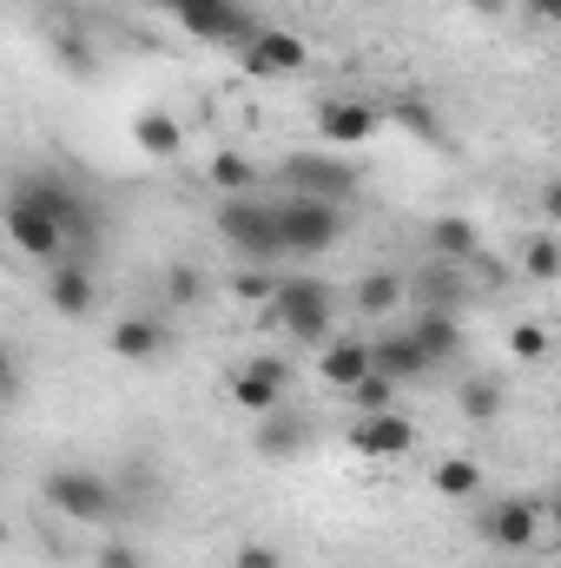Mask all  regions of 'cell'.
I'll return each instance as SVG.
<instances>
[{"instance_id": "cell-21", "label": "cell", "mask_w": 561, "mask_h": 568, "mask_svg": "<svg viewBox=\"0 0 561 568\" xmlns=\"http://www.w3.org/2000/svg\"><path fill=\"white\" fill-rule=\"evenodd\" d=\"M159 351H165V331H159L152 317H120V324H113V357L145 364V357H159Z\"/></svg>"}, {"instance_id": "cell-32", "label": "cell", "mask_w": 561, "mask_h": 568, "mask_svg": "<svg viewBox=\"0 0 561 568\" xmlns=\"http://www.w3.org/2000/svg\"><path fill=\"white\" fill-rule=\"evenodd\" d=\"M232 291H238V297H252V304H272V291H278V278L252 265V272H238V284H232Z\"/></svg>"}, {"instance_id": "cell-17", "label": "cell", "mask_w": 561, "mask_h": 568, "mask_svg": "<svg viewBox=\"0 0 561 568\" xmlns=\"http://www.w3.org/2000/svg\"><path fill=\"white\" fill-rule=\"evenodd\" d=\"M47 297H53V311H60V317H86V311L100 304V284H93L86 265H60L53 284H47Z\"/></svg>"}, {"instance_id": "cell-33", "label": "cell", "mask_w": 561, "mask_h": 568, "mask_svg": "<svg viewBox=\"0 0 561 568\" xmlns=\"http://www.w3.org/2000/svg\"><path fill=\"white\" fill-rule=\"evenodd\" d=\"M165 291H172V297H178V304H192V297H198V291H205V278H198V272H192V265H172V278H165Z\"/></svg>"}, {"instance_id": "cell-10", "label": "cell", "mask_w": 561, "mask_h": 568, "mask_svg": "<svg viewBox=\"0 0 561 568\" xmlns=\"http://www.w3.org/2000/svg\"><path fill=\"white\" fill-rule=\"evenodd\" d=\"M284 179H290V192H297V199H330V205H344V199L357 192L350 165H337V159H310V152L284 159Z\"/></svg>"}, {"instance_id": "cell-31", "label": "cell", "mask_w": 561, "mask_h": 568, "mask_svg": "<svg viewBox=\"0 0 561 568\" xmlns=\"http://www.w3.org/2000/svg\"><path fill=\"white\" fill-rule=\"evenodd\" d=\"M397 126H410L417 140H436V113L422 100H397Z\"/></svg>"}, {"instance_id": "cell-7", "label": "cell", "mask_w": 561, "mask_h": 568, "mask_svg": "<svg viewBox=\"0 0 561 568\" xmlns=\"http://www.w3.org/2000/svg\"><path fill=\"white\" fill-rule=\"evenodd\" d=\"M238 60H245V73H258V80H290V73L310 67V47H304L297 33H284V27H258V33L238 47Z\"/></svg>"}, {"instance_id": "cell-13", "label": "cell", "mask_w": 561, "mask_h": 568, "mask_svg": "<svg viewBox=\"0 0 561 568\" xmlns=\"http://www.w3.org/2000/svg\"><path fill=\"white\" fill-rule=\"evenodd\" d=\"M317 133L330 145H364L377 133V106H364V100H324L317 106Z\"/></svg>"}, {"instance_id": "cell-5", "label": "cell", "mask_w": 561, "mask_h": 568, "mask_svg": "<svg viewBox=\"0 0 561 568\" xmlns=\"http://www.w3.org/2000/svg\"><path fill=\"white\" fill-rule=\"evenodd\" d=\"M13 199H27L33 212H47V219L60 225V239H80V245H93V239H100V212H93L73 185H60L53 172H27V179L13 185Z\"/></svg>"}, {"instance_id": "cell-30", "label": "cell", "mask_w": 561, "mask_h": 568, "mask_svg": "<svg viewBox=\"0 0 561 568\" xmlns=\"http://www.w3.org/2000/svg\"><path fill=\"white\" fill-rule=\"evenodd\" d=\"M509 351L536 364V357H549V331H542V324H516V331H509Z\"/></svg>"}, {"instance_id": "cell-6", "label": "cell", "mask_w": 561, "mask_h": 568, "mask_svg": "<svg viewBox=\"0 0 561 568\" xmlns=\"http://www.w3.org/2000/svg\"><path fill=\"white\" fill-rule=\"evenodd\" d=\"M152 7H165L185 33L218 40V47H245V40L258 33V20H252L245 0H152Z\"/></svg>"}, {"instance_id": "cell-8", "label": "cell", "mask_w": 561, "mask_h": 568, "mask_svg": "<svg viewBox=\"0 0 561 568\" xmlns=\"http://www.w3.org/2000/svg\"><path fill=\"white\" fill-rule=\"evenodd\" d=\"M410 443H417V424L390 404V410H370V417H357L350 424V449L357 456H370V463H390V456H410Z\"/></svg>"}, {"instance_id": "cell-29", "label": "cell", "mask_w": 561, "mask_h": 568, "mask_svg": "<svg viewBox=\"0 0 561 568\" xmlns=\"http://www.w3.org/2000/svg\"><path fill=\"white\" fill-rule=\"evenodd\" d=\"M522 258H529V278H536V284H549V278L561 272V252H555V239H549V232H542V239H536Z\"/></svg>"}, {"instance_id": "cell-25", "label": "cell", "mask_w": 561, "mask_h": 568, "mask_svg": "<svg viewBox=\"0 0 561 568\" xmlns=\"http://www.w3.org/2000/svg\"><path fill=\"white\" fill-rule=\"evenodd\" d=\"M344 397L357 404V417H370V410H390V404H397V384H390V377H377V371H364Z\"/></svg>"}, {"instance_id": "cell-14", "label": "cell", "mask_w": 561, "mask_h": 568, "mask_svg": "<svg viewBox=\"0 0 561 568\" xmlns=\"http://www.w3.org/2000/svg\"><path fill=\"white\" fill-rule=\"evenodd\" d=\"M410 344L422 351V364L436 371V364H449L456 351H462V317L456 311H422L417 324H410Z\"/></svg>"}, {"instance_id": "cell-39", "label": "cell", "mask_w": 561, "mask_h": 568, "mask_svg": "<svg viewBox=\"0 0 561 568\" xmlns=\"http://www.w3.org/2000/svg\"><path fill=\"white\" fill-rule=\"evenodd\" d=\"M0 549H7V523H0Z\"/></svg>"}, {"instance_id": "cell-22", "label": "cell", "mask_w": 561, "mask_h": 568, "mask_svg": "<svg viewBox=\"0 0 561 568\" xmlns=\"http://www.w3.org/2000/svg\"><path fill=\"white\" fill-rule=\"evenodd\" d=\"M429 245H436V258H449V265H469V258L482 252V239H476L469 219H436V225H429Z\"/></svg>"}, {"instance_id": "cell-1", "label": "cell", "mask_w": 561, "mask_h": 568, "mask_svg": "<svg viewBox=\"0 0 561 568\" xmlns=\"http://www.w3.org/2000/svg\"><path fill=\"white\" fill-rule=\"evenodd\" d=\"M218 232H225V245H232L245 265H278V258H284L278 205H265V199H252V192L218 205Z\"/></svg>"}, {"instance_id": "cell-34", "label": "cell", "mask_w": 561, "mask_h": 568, "mask_svg": "<svg viewBox=\"0 0 561 568\" xmlns=\"http://www.w3.org/2000/svg\"><path fill=\"white\" fill-rule=\"evenodd\" d=\"M238 568H284V556L265 549V542H245V549H238Z\"/></svg>"}, {"instance_id": "cell-16", "label": "cell", "mask_w": 561, "mask_h": 568, "mask_svg": "<svg viewBox=\"0 0 561 568\" xmlns=\"http://www.w3.org/2000/svg\"><path fill=\"white\" fill-rule=\"evenodd\" d=\"M317 371H324L330 390H350V384L370 371V344H364V337H324V364H317Z\"/></svg>"}, {"instance_id": "cell-4", "label": "cell", "mask_w": 561, "mask_h": 568, "mask_svg": "<svg viewBox=\"0 0 561 568\" xmlns=\"http://www.w3.org/2000/svg\"><path fill=\"white\" fill-rule=\"evenodd\" d=\"M337 232H344V205H330V199H297V192H290L278 205L284 258H317V252L337 245Z\"/></svg>"}, {"instance_id": "cell-9", "label": "cell", "mask_w": 561, "mask_h": 568, "mask_svg": "<svg viewBox=\"0 0 561 568\" xmlns=\"http://www.w3.org/2000/svg\"><path fill=\"white\" fill-rule=\"evenodd\" d=\"M0 232H7V245H13L20 258H40V265H47V258H60V245H67V239H60V225H53L47 212H33L27 199H7Z\"/></svg>"}, {"instance_id": "cell-38", "label": "cell", "mask_w": 561, "mask_h": 568, "mask_svg": "<svg viewBox=\"0 0 561 568\" xmlns=\"http://www.w3.org/2000/svg\"><path fill=\"white\" fill-rule=\"evenodd\" d=\"M469 7H476V13H489V20H496V13H509V7H516V0H469Z\"/></svg>"}, {"instance_id": "cell-3", "label": "cell", "mask_w": 561, "mask_h": 568, "mask_svg": "<svg viewBox=\"0 0 561 568\" xmlns=\"http://www.w3.org/2000/svg\"><path fill=\"white\" fill-rule=\"evenodd\" d=\"M272 317H278L297 344H324L330 324H337V297H330V284H317V278H278Z\"/></svg>"}, {"instance_id": "cell-24", "label": "cell", "mask_w": 561, "mask_h": 568, "mask_svg": "<svg viewBox=\"0 0 561 568\" xmlns=\"http://www.w3.org/2000/svg\"><path fill=\"white\" fill-rule=\"evenodd\" d=\"M252 179H258V165H252L245 152H218V159H212V185H218L225 199H245Z\"/></svg>"}, {"instance_id": "cell-19", "label": "cell", "mask_w": 561, "mask_h": 568, "mask_svg": "<svg viewBox=\"0 0 561 568\" xmlns=\"http://www.w3.org/2000/svg\"><path fill=\"white\" fill-rule=\"evenodd\" d=\"M258 449H265V456H297V449H310V417H297V410H265Z\"/></svg>"}, {"instance_id": "cell-35", "label": "cell", "mask_w": 561, "mask_h": 568, "mask_svg": "<svg viewBox=\"0 0 561 568\" xmlns=\"http://www.w3.org/2000/svg\"><path fill=\"white\" fill-rule=\"evenodd\" d=\"M100 568H145V562L126 549V542H113V549H100Z\"/></svg>"}, {"instance_id": "cell-18", "label": "cell", "mask_w": 561, "mask_h": 568, "mask_svg": "<svg viewBox=\"0 0 561 568\" xmlns=\"http://www.w3.org/2000/svg\"><path fill=\"white\" fill-rule=\"evenodd\" d=\"M133 145H140L145 159H178V145H185V126H178L172 113L145 106L140 120H133Z\"/></svg>"}, {"instance_id": "cell-23", "label": "cell", "mask_w": 561, "mask_h": 568, "mask_svg": "<svg viewBox=\"0 0 561 568\" xmlns=\"http://www.w3.org/2000/svg\"><path fill=\"white\" fill-rule=\"evenodd\" d=\"M53 53H60V67H67L73 80H93V73H100V47H93L86 33H73V27H53Z\"/></svg>"}, {"instance_id": "cell-20", "label": "cell", "mask_w": 561, "mask_h": 568, "mask_svg": "<svg viewBox=\"0 0 561 568\" xmlns=\"http://www.w3.org/2000/svg\"><path fill=\"white\" fill-rule=\"evenodd\" d=\"M404 297H410V284L397 272H364L357 278V311L364 317H390V311H404Z\"/></svg>"}, {"instance_id": "cell-26", "label": "cell", "mask_w": 561, "mask_h": 568, "mask_svg": "<svg viewBox=\"0 0 561 568\" xmlns=\"http://www.w3.org/2000/svg\"><path fill=\"white\" fill-rule=\"evenodd\" d=\"M462 417H476V424H496V417H502V384H489V377L462 384Z\"/></svg>"}, {"instance_id": "cell-11", "label": "cell", "mask_w": 561, "mask_h": 568, "mask_svg": "<svg viewBox=\"0 0 561 568\" xmlns=\"http://www.w3.org/2000/svg\"><path fill=\"white\" fill-rule=\"evenodd\" d=\"M232 404H238V410H252V417L278 410V404H284V357H252V364L232 377Z\"/></svg>"}, {"instance_id": "cell-27", "label": "cell", "mask_w": 561, "mask_h": 568, "mask_svg": "<svg viewBox=\"0 0 561 568\" xmlns=\"http://www.w3.org/2000/svg\"><path fill=\"white\" fill-rule=\"evenodd\" d=\"M436 489H442V496H476V489H482V469L462 463V456H442V463H436Z\"/></svg>"}, {"instance_id": "cell-36", "label": "cell", "mask_w": 561, "mask_h": 568, "mask_svg": "<svg viewBox=\"0 0 561 568\" xmlns=\"http://www.w3.org/2000/svg\"><path fill=\"white\" fill-rule=\"evenodd\" d=\"M522 13H529L536 27H549V20H555V13H561V0H522Z\"/></svg>"}, {"instance_id": "cell-2", "label": "cell", "mask_w": 561, "mask_h": 568, "mask_svg": "<svg viewBox=\"0 0 561 568\" xmlns=\"http://www.w3.org/2000/svg\"><path fill=\"white\" fill-rule=\"evenodd\" d=\"M40 496H47V509L67 516V523H106V516L120 509L113 483H106L100 469H86V463H60V469L40 483Z\"/></svg>"}, {"instance_id": "cell-15", "label": "cell", "mask_w": 561, "mask_h": 568, "mask_svg": "<svg viewBox=\"0 0 561 568\" xmlns=\"http://www.w3.org/2000/svg\"><path fill=\"white\" fill-rule=\"evenodd\" d=\"M370 371H377V377H390V384L404 390V384L422 377L429 364H422V351L410 344V331H390V337H377V344H370Z\"/></svg>"}, {"instance_id": "cell-28", "label": "cell", "mask_w": 561, "mask_h": 568, "mask_svg": "<svg viewBox=\"0 0 561 568\" xmlns=\"http://www.w3.org/2000/svg\"><path fill=\"white\" fill-rule=\"evenodd\" d=\"M417 291L429 297V311H456V297H462V265H456V272H449V265H442V272H429Z\"/></svg>"}, {"instance_id": "cell-12", "label": "cell", "mask_w": 561, "mask_h": 568, "mask_svg": "<svg viewBox=\"0 0 561 568\" xmlns=\"http://www.w3.org/2000/svg\"><path fill=\"white\" fill-rule=\"evenodd\" d=\"M536 529H542V516H536V503H522V496H509V503H496L489 509V523H482V536L496 542V549H536Z\"/></svg>"}, {"instance_id": "cell-37", "label": "cell", "mask_w": 561, "mask_h": 568, "mask_svg": "<svg viewBox=\"0 0 561 568\" xmlns=\"http://www.w3.org/2000/svg\"><path fill=\"white\" fill-rule=\"evenodd\" d=\"M20 390V371H13V357H7V344H0V397H13Z\"/></svg>"}]
</instances>
